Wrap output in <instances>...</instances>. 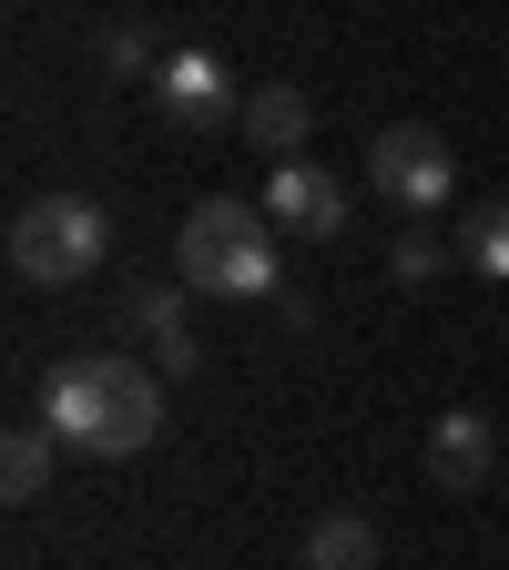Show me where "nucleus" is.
<instances>
[{
	"mask_svg": "<svg viewBox=\"0 0 509 570\" xmlns=\"http://www.w3.org/2000/svg\"><path fill=\"white\" fill-rule=\"evenodd\" d=\"M31 417L71 459H133V449H154V428H164V387L143 377L133 356H61L41 377Z\"/></svg>",
	"mask_w": 509,
	"mask_h": 570,
	"instance_id": "nucleus-1",
	"label": "nucleus"
},
{
	"mask_svg": "<svg viewBox=\"0 0 509 570\" xmlns=\"http://www.w3.org/2000/svg\"><path fill=\"white\" fill-rule=\"evenodd\" d=\"M174 275L194 296H275V214L235 204V194H204L174 235Z\"/></svg>",
	"mask_w": 509,
	"mask_h": 570,
	"instance_id": "nucleus-2",
	"label": "nucleus"
},
{
	"mask_svg": "<svg viewBox=\"0 0 509 570\" xmlns=\"http://www.w3.org/2000/svg\"><path fill=\"white\" fill-rule=\"evenodd\" d=\"M112 255V214L92 194H31L11 214V275L21 285H82Z\"/></svg>",
	"mask_w": 509,
	"mask_h": 570,
	"instance_id": "nucleus-3",
	"label": "nucleus"
},
{
	"mask_svg": "<svg viewBox=\"0 0 509 570\" xmlns=\"http://www.w3.org/2000/svg\"><path fill=\"white\" fill-rule=\"evenodd\" d=\"M368 184H378L398 214H418V225H428V214L459 194V164H449V142L428 132V122H388V132L368 142Z\"/></svg>",
	"mask_w": 509,
	"mask_h": 570,
	"instance_id": "nucleus-4",
	"label": "nucleus"
},
{
	"mask_svg": "<svg viewBox=\"0 0 509 570\" xmlns=\"http://www.w3.org/2000/svg\"><path fill=\"white\" fill-rule=\"evenodd\" d=\"M143 92H154V112L174 132H225V122H245V92H235V71L214 61V51H164V71Z\"/></svg>",
	"mask_w": 509,
	"mask_h": 570,
	"instance_id": "nucleus-5",
	"label": "nucleus"
},
{
	"mask_svg": "<svg viewBox=\"0 0 509 570\" xmlns=\"http://www.w3.org/2000/svg\"><path fill=\"white\" fill-rule=\"evenodd\" d=\"M265 214H275V235L326 245V235H346V184L326 164H275L265 174Z\"/></svg>",
	"mask_w": 509,
	"mask_h": 570,
	"instance_id": "nucleus-6",
	"label": "nucleus"
},
{
	"mask_svg": "<svg viewBox=\"0 0 509 570\" xmlns=\"http://www.w3.org/2000/svg\"><path fill=\"white\" fill-rule=\"evenodd\" d=\"M489 459H499V439H489V417L479 407H449L439 428H428V479H439V489H489Z\"/></svg>",
	"mask_w": 509,
	"mask_h": 570,
	"instance_id": "nucleus-7",
	"label": "nucleus"
},
{
	"mask_svg": "<svg viewBox=\"0 0 509 570\" xmlns=\"http://www.w3.org/2000/svg\"><path fill=\"white\" fill-rule=\"evenodd\" d=\"M245 142H255V154H275V164H306V142H316V102H306L296 82L245 92Z\"/></svg>",
	"mask_w": 509,
	"mask_h": 570,
	"instance_id": "nucleus-8",
	"label": "nucleus"
},
{
	"mask_svg": "<svg viewBox=\"0 0 509 570\" xmlns=\"http://www.w3.org/2000/svg\"><path fill=\"white\" fill-rule=\"evenodd\" d=\"M306 570H378V530L356 520V510L306 520Z\"/></svg>",
	"mask_w": 509,
	"mask_h": 570,
	"instance_id": "nucleus-9",
	"label": "nucleus"
},
{
	"mask_svg": "<svg viewBox=\"0 0 509 570\" xmlns=\"http://www.w3.org/2000/svg\"><path fill=\"white\" fill-rule=\"evenodd\" d=\"M51 449H61L51 428H41V417H21L11 439H0V499H41V489H51Z\"/></svg>",
	"mask_w": 509,
	"mask_h": 570,
	"instance_id": "nucleus-10",
	"label": "nucleus"
},
{
	"mask_svg": "<svg viewBox=\"0 0 509 570\" xmlns=\"http://www.w3.org/2000/svg\"><path fill=\"white\" fill-rule=\"evenodd\" d=\"M449 265H459V235H439V225H408V235L388 245V275H398V285H439Z\"/></svg>",
	"mask_w": 509,
	"mask_h": 570,
	"instance_id": "nucleus-11",
	"label": "nucleus"
},
{
	"mask_svg": "<svg viewBox=\"0 0 509 570\" xmlns=\"http://www.w3.org/2000/svg\"><path fill=\"white\" fill-rule=\"evenodd\" d=\"M459 265H469V275H509V194H499V204H469Z\"/></svg>",
	"mask_w": 509,
	"mask_h": 570,
	"instance_id": "nucleus-12",
	"label": "nucleus"
},
{
	"mask_svg": "<svg viewBox=\"0 0 509 570\" xmlns=\"http://www.w3.org/2000/svg\"><path fill=\"white\" fill-rule=\"evenodd\" d=\"M184 296H194L184 275H164V285H133V296H123V316H133L143 336H184Z\"/></svg>",
	"mask_w": 509,
	"mask_h": 570,
	"instance_id": "nucleus-13",
	"label": "nucleus"
},
{
	"mask_svg": "<svg viewBox=\"0 0 509 570\" xmlns=\"http://www.w3.org/2000/svg\"><path fill=\"white\" fill-rule=\"evenodd\" d=\"M102 61H112V71H143V82H154V71H164V41H154V31H112V41H102Z\"/></svg>",
	"mask_w": 509,
	"mask_h": 570,
	"instance_id": "nucleus-14",
	"label": "nucleus"
}]
</instances>
